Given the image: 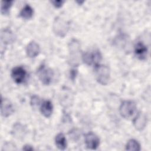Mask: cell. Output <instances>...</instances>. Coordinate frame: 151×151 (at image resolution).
<instances>
[{
	"instance_id": "21",
	"label": "cell",
	"mask_w": 151,
	"mask_h": 151,
	"mask_svg": "<svg viewBox=\"0 0 151 151\" xmlns=\"http://www.w3.org/2000/svg\"><path fill=\"white\" fill-rule=\"evenodd\" d=\"M40 99L38 98V97H37V96H34L32 97L31 99V105H32L33 106H37L39 103H40Z\"/></svg>"
},
{
	"instance_id": "1",
	"label": "cell",
	"mask_w": 151,
	"mask_h": 151,
	"mask_svg": "<svg viewBox=\"0 0 151 151\" xmlns=\"http://www.w3.org/2000/svg\"><path fill=\"white\" fill-rule=\"evenodd\" d=\"M95 76L97 81L103 85H107L110 78V71L109 68L104 65L98 64L95 67Z\"/></svg>"
},
{
	"instance_id": "16",
	"label": "cell",
	"mask_w": 151,
	"mask_h": 151,
	"mask_svg": "<svg viewBox=\"0 0 151 151\" xmlns=\"http://www.w3.org/2000/svg\"><path fill=\"white\" fill-rule=\"evenodd\" d=\"M34 14L33 8L29 5L26 4L21 9L19 12V16L24 19H31Z\"/></svg>"
},
{
	"instance_id": "14",
	"label": "cell",
	"mask_w": 151,
	"mask_h": 151,
	"mask_svg": "<svg viewBox=\"0 0 151 151\" xmlns=\"http://www.w3.org/2000/svg\"><path fill=\"white\" fill-rule=\"evenodd\" d=\"M15 36L11 29L5 28L1 31V40L5 44H11L15 41Z\"/></svg>"
},
{
	"instance_id": "3",
	"label": "cell",
	"mask_w": 151,
	"mask_h": 151,
	"mask_svg": "<svg viewBox=\"0 0 151 151\" xmlns=\"http://www.w3.org/2000/svg\"><path fill=\"white\" fill-rule=\"evenodd\" d=\"M83 61L87 65H94V67L99 64L102 55L99 50H92L84 52L81 55Z\"/></svg>"
},
{
	"instance_id": "12",
	"label": "cell",
	"mask_w": 151,
	"mask_h": 151,
	"mask_svg": "<svg viewBox=\"0 0 151 151\" xmlns=\"http://www.w3.org/2000/svg\"><path fill=\"white\" fill-rule=\"evenodd\" d=\"M40 52V45L35 41H31L26 47V53L29 58L36 57Z\"/></svg>"
},
{
	"instance_id": "19",
	"label": "cell",
	"mask_w": 151,
	"mask_h": 151,
	"mask_svg": "<svg viewBox=\"0 0 151 151\" xmlns=\"http://www.w3.org/2000/svg\"><path fill=\"white\" fill-rule=\"evenodd\" d=\"M24 129L21 124H15L14 127V133L16 137H19L24 134Z\"/></svg>"
},
{
	"instance_id": "2",
	"label": "cell",
	"mask_w": 151,
	"mask_h": 151,
	"mask_svg": "<svg viewBox=\"0 0 151 151\" xmlns=\"http://www.w3.org/2000/svg\"><path fill=\"white\" fill-rule=\"evenodd\" d=\"M137 106L134 101L132 100L123 101L119 107V113L121 116L126 119H129L136 111Z\"/></svg>"
},
{
	"instance_id": "10",
	"label": "cell",
	"mask_w": 151,
	"mask_h": 151,
	"mask_svg": "<svg viewBox=\"0 0 151 151\" xmlns=\"http://www.w3.org/2000/svg\"><path fill=\"white\" fill-rule=\"evenodd\" d=\"M14 111V109L12 103L7 99H1V115L4 117H8L11 115Z\"/></svg>"
},
{
	"instance_id": "6",
	"label": "cell",
	"mask_w": 151,
	"mask_h": 151,
	"mask_svg": "<svg viewBox=\"0 0 151 151\" xmlns=\"http://www.w3.org/2000/svg\"><path fill=\"white\" fill-rule=\"evenodd\" d=\"M37 74L40 80L44 85H50L54 78L53 70L46 67L45 65H41L37 71Z\"/></svg>"
},
{
	"instance_id": "15",
	"label": "cell",
	"mask_w": 151,
	"mask_h": 151,
	"mask_svg": "<svg viewBox=\"0 0 151 151\" xmlns=\"http://www.w3.org/2000/svg\"><path fill=\"white\" fill-rule=\"evenodd\" d=\"M55 143L60 150H63L67 148V139L63 133H60L56 135L55 137Z\"/></svg>"
},
{
	"instance_id": "13",
	"label": "cell",
	"mask_w": 151,
	"mask_h": 151,
	"mask_svg": "<svg viewBox=\"0 0 151 151\" xmlns=\"http://www.w3.org/2000/svg\"><path fill=\"white\" fill-rule=\"evenodd\" d=\"M41 114L47 118L50 117L53 111V106L50 100H45L42 102L40 107Z\"/></svg>"
},
{
	"instance_id": "4",
	"label": "cell",
	"mask_w": 151,
	"mask_h": 151,
	"mask_svg": "<svg viewBox=\"0 0 151 151\" xmlns=\"http://www.w3.org/2000/svg\"><path fill=\"white\" fill-rule=\"evenodd\" d=\"M68 49L70 64L73 66H77L80 54V44L79 42L76 39H73L69 42Z\"/></svg>"
},
{
	"instance_id": "5",
	"label": "cell",
	"mask_w": 151,
	"mask_h": 151,
	"mask_svg": "<svg viewBox=\"0 0 151 151\" xmlns=\"http://www.w3.org/2000/svg\"><path fill=\"white\" fill-rule=\"evenodd\" d=\"M69 29V25L67 21L60 17H56L53 22L52 30L54 33L60 37H64Z\"/></svg>"
},
{
	"instance_id": "20",
	"label": "cell",
	"mask_w": 151,
	"mask_h": 151,
	"mask_svg": "<svg viewBox=\"0 0 151 151\" xmlns=\"http://www.w3.org/2000/svg\"><path fill=\"white\" fill-rule=\"evenodd\" d=\"M51 2L56 8H60L63 6V4L64 3V1H51Z\"/></svg>"
},
{
	"instance_id": "22",
	"label": "cell",
	"mask_w": 151,
	"mask_h": 151,
	"mask_svg": "<svg viewBox=\"0 0 151 151\" xmlns=\"http://www.w3.org/2000/svg\"><path fill=\"white\" fill-rule=\"evenodd\" d=\"M77 70H76V69H73L71 70L70 71V78L74 80V78H76V75H77Z\"/></svg>"
},
{
	"instance_id": "11",
	"label": "cell",
	"mask_w": 151,
	"mask_h": 151,
	"mask_svg": "<svg viewBox=\"0 0 151 151\" xmlns=\"http://www.w3.org/2000/svg\"><path fill=\"white\" fill-rule=\"evenodd\" d=\"M147 52V47L142 42H138L135 44L134 54L139 59L141 60H145L146 58Z\"/></svg>"
},
{
	"instance_id": "9",
	"label": "cell",
	"mask_w": 151,
	"mask_h": 151,
	"mask_svg": "<svg viewBox=\"0 0 151 151\" xmlns=\"http://www.w3.org/2000/svg\"><path fill=\"white\" fill-rule=\"evenodd\" d=\"M147 115L142 111L139 112L136 114V117L134 118L133 121L134 127L136 128V130L139 131H141L145 129V127L147 124Z\"/></svg>"
},
{
	"instance_id": "17",
	"label": "cell",
	"mask_w": 151,
	"mask_h": 151,
	"mask_svg": "<svg viewBox=\"0 0 151 151\" xmlns=\"http://www.w3.org/2000/svg\"><path fill=\"white\" fill-rule=\"evenodd\" d=\"M140 145L135 139H132L128 140L126 145V150L130 151H139L140 150Z\"/></svg>"
},
{
	"instance_id": "8",
	"label": "cell",
	"mask_w": 151,
	"mask_h": 151,
	"mask_svg": "<svg viewBox=\"0 0 151 151\" xmlns=\"http://www.w3.org/2000/svg\"><path fill=\"white\" fill-rule=\"evenodd\" d=\"M84 141L86 147L92 150L96 149L100 145V139L93 132H88L85 134Z\"/></svg>"
},
{
	"instance_id": "7",
	"label": "cell",
	"mask_w": 151,
	"mask_h": 151,
	"mask_svg": "<svg viewBox=\"0 0 151 151\" xmlns=\"http://www.w3.org/2000/svg\"><path fill=\"white\" fill-rule=\"evenodd\" d=\"M11 77L17 84H22L26 80L27 72L25 69L21 66H17L11 70Z\"/></svg>"
},
{
	"instance_id": "18",
	"label": "cell",
	"mask_w": 151,
	"mask_h": 151,
	"mask_svg": "<svg viewBox=\"0 0 151 151\" xmlns=\"http://www.w3.org/2000/svg\"><path fill=\"white\" fill-rule=\"evenodd\" d=\"M13 1H1V12L2 15H6L9 14L11 7L12 5Z\"/></svg>"
},
{
	"instance_id": "23",
	"label": "cell",
	"mask_w": 151,
	"mask_h": 151,
	"mask_svg": "<svg viewBox=\"0 0 151 151\" xmlns=\"http://www.w3.org/2000/svg\"><path fill=\"white\" fill-rule=\"evenodd\" d=\"M22 150H33L34 148H33V147H32V146H31L29 145H25L23 146Z\"/></svg>"
}]
</instances>
